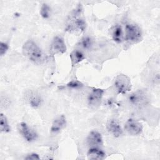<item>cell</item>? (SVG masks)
<instances>
[{"label":"cell","instance_id":"1","mask_svg":"<svg viewBox=\"0 0 160 160\" xmlns=\"http://www.w3.org/2000/svg\"><path fill=\"white\" fill-rule=\"evenodd\" d=\"M22 50L24 56L34 64H41L45 60L42 51L33 41H26L24 44Z\"/></svg>","mask_w":160,"mask_h":160},{"label":"cell","instance_id":"2","mask_svg":"<svg viewBox=\"0 0 160 160\" xmlns=\"http://www.w3.org/2000/svg\"><path fill=\"white\" fill-rule=\"evenodd\" d=\"M114 86L119 94H126L131 89V82L129 78L124 74H119L115 78Z\"/></svg>","mask_w":160,"mask_h":160},{"label":"cell","instance_id":"3","mask_svg":"<svg viewBox=\"0 0 160 160\" xmlns=\"http://www.w3.org/2000/svg\"><path fill=\"white\" fill-rule=\"evenodd\" d=\"M125 39L130 42H138L142 39V32L140 28L134 24L126 25Z\"/></svg>","mask_w":160,"mask_h":160},{"label":"cell","instance_id":"4","mask_svg":"<svg viewBox=\"0 0 160 160\" xmlns=\"http://www.w3.org/2000/svg\"><path fill=\"white\" fill-rule=\"evenodd\" d=\"M128 101L132 105L140 107L146 105L148 102L149 99L144 91L137 90L129 95Z\"/></svg>","mask_w":160,"mask_h":160},{"label":"cell","instance_id":"5","mask_svg":"<svg viewBox=\"0 0 160 160\" xmlns=\"http://www.w3.org/2000/svg\"><path fill=\"white\" fill-rule=\"evenodd\" d=\"M104 91L100 88H95L92 90L88 97L89 106L93 109L97 108L101 103Z\"/></svg>","mask_w":160,"mask_h":160},{"label":"cell","instance_id":"6","mask_svg":"<svg viewBox=\"0 0 160 160\" xmlns=\"http://www.w3.org/2000/svg\"><path fill=\"white\" fill-rule=\"evenodd\" d=\"M18 130L21 136L28 142H33L38 138L36 132L24 122H21L19 124Z\"/></svg>","mask_w":160,"mask_h":160},{"label":"cell","instance_id":"7","mask_svg":"<svg viewBox=\"0 0 160 160\" xmlns=\"http://www.w3.org/2000/svg\"><path fill=\"white\" fill-rule=\"evenodd\" d=\"M66 52V46L64 39L59 36H56L54 38L51 48L50 53L52 55L57 54H63Z\"/></svg>","mask_w":160,"mask_h":160},{"label":"cell","instance_id":"8","mask_svg":"<svg viewBox=\"0 0 160 160\" xmlns=\"http://www.w3.org/2000/svg\"><path fill=\"white\" fill-rule=\"evenodd\" d=\"M125 130L131 135L137 136L142 132L143 127L141 123L136 119L130 118L127 120L124 125Z\"/></svg>","mask_w":160,"mask_h":160},{"label":"cell","instance_id":"9","mask_svg":"<svg viewBox=\"0 0 160 160\" xmlns=\"http://www.w3.org/2000/svg\"><path fill=\"white\" fill-rule=\"evenodd\" d=\"M24 99L33 108H38L42 101L41 96L36 91L31 89L25 92Z\"/></svg>","mask_w":160,"mask_h":160},{"label":"cell","instance_id":"10","mask_svg":"<svg viewBox=\"0 0 160 160\" xmlns=\"http://www.w3.org/2000/svg\"><path fill=\"white\" fill-rule=\"evenodd\" d=\"M87 142L90 148H100L102 146L103 141L101 133L97 131H91L88 136Z\"/></svg>","mask_w":160,"mask_h":160},{"label":"cell","instance_id":"11","mask_svg":"<svg viewBox=\"0 0 160 160\" xmlns=\"http://www.w3.org/2000/svg\"><path fill=\"white\" fill-rule=\"evenodd\" d=\"M106 129L115 138H119L123 132L119 123L114 119L108 120L106 123Z\"/></svg>","mask_w":160,"mask_h":160},{"label":"cell","instance_id":"12","mask_svg":"<svg viewBox=\"0 0 160 160\" xmlns=\"http://www.w3.org/2000/svg\"><path fill=\"white\" fill-rule=\"evenodd\" d=\"M66 125V119L64 115L56 118L52 122L51 127V132L53 134L59 133Z\"/></svg>","mask_w":160,"mask_h":160},{"label":"cell","instance_id":"13","mask_svg":"<svg viewBox=\"0 0 160 160\" xmlns=\"http://www.w3.org/2000/svg\"><path fill=\"white\" fill-rule=\"evenodd\" d=\"M105 152L99 148H90L87 153V157L89 159L101 160L105 158Z\"/></svg>","mask_w":160,"mask_h":160},{"label":"cell","instance_id":"14","mask_svg":"<svg viewBox=\"0 0 160 160\" xmlns=\"http://www.w3.org/2000/svg\"><path fill=\"white\" fill-rule=\"evenodd\" d=\"M69 57H70L71 63V65L72 67L74 66H76L78 63L81 62L85 59L84 54H83V52L81 51H80L79 49L73 50L71 52Z\"/></svg>","mask_w":160,"mask_h":160},{"label":"cell","instance_id":"15","mask_svg":"<svg viewBox=\"0 0 160 160\" xmlns=\"http://www.w3.org/2000/svg\"><path fill=\"white\" fill-rule=\"evenodd\" d=\"M86 24L85 21L81 18H76L70 26H69L68 30L75 31L78 32H82L85 30Z\"/></svg>","mask_w":160,"mask_h":160},{"label":"cell","instance_id":"16","mask_svg":"<svg viewBox=\"0 0 160 160\" xmlns=\"http://www.w3.org/2000/svg\"><path fill=\"white\" fill-rule=\"evenodd\" d=\"M111 36L112 39L115 42L118 43H121L122 42L124 36L122 28L120 25H116L112 28L111 31Z\"/></svg>","mask_w":160,"mask_h":160},{"label":"cell","instance_id":"17","mask_svg":"<svg viewBox=\"0 0 160 160\" xmlns=\"http://www.w3.org/2000/svg\"><path fill=\"white\" fill-rule=\"evenodd\" d=\"M0 129L2 132H9L11 130L8 119L3 113H1L0 115Z\"/></svg>","mask_w":160,"mask_h":160},{"label":"cell","instance_id":"18","mask_svg":"<svg viewBox=\"0 0 160 160\" xmlns=\"http://www.w3.org/2000/svg\"><path fill=\"white\" fill-rule=\"evenodd\" d=\"M92 39L89 36L84 37L79 42L80 46L84 49H89L92 47Z\"/></svg>","mask_w":160,"mask_h":160},{"label":"cell","instance_id":"19","mask_svg":"<svg viewBox=\"0 0 160 160\" xmlns=\"http://www.w3.org/2000/svg\"><path fill=\"white\" fill-rule=\"evenodd\" d=\"M51 8L46 3L42 4L40 9V14L44 19H48L51 16Z\"/></svg>","mask_w":160,"mask_h":160},{"label":"cell","instance_id":"20","mask_svg":"<svg viewBox=\"0 0 160 160\" xmlns=\"http://www.w3.org/2000/svg\"><path fill=\"white\" fill-rule=\"evenodd\" d=\"M67 86L73 89H78L82 87L83 84L78 81H71L67 84Z\"/></svg>","mask_w":160,"mask_h":160},{"label":"cell","instance_id":"21","mask_svg":"<svg viewBox=\"0 0 160 160\" xmlns=\"http://www.w3.org/2000/svg\"><path fill=\"white\" fill-rule=\"evenodd\" d=\"M9 46L6 42L1 41L0 43V54L1 56H3L8 51Z\"/></svg>","mask_w":160,"mask_h":160},{"label":"cell","instance_id":"22","mask_svg":"<svg viewBox=\"0 0 160 160\" xmlns=\"http://www.w3.org/2000/svg\"><path fill=\"white\" fill-rule=\"evenodd\" d=\"M26 159L28 160H37V159H39L40 158L39 156V155L36 153H31L30 154H28L26 158Z\"/></svg>","mask_w":160,"mask_h":160}]
</instances>
